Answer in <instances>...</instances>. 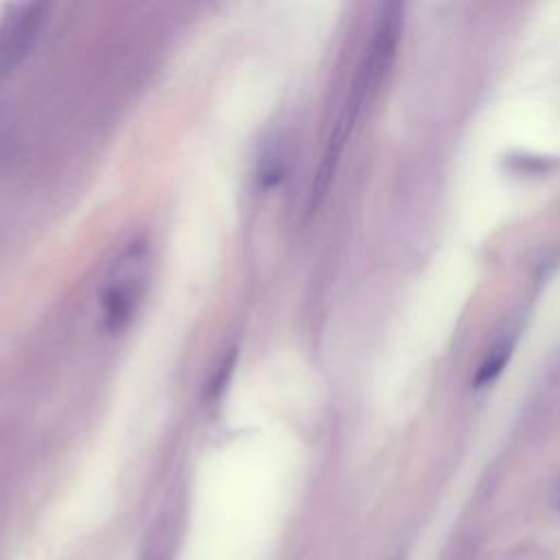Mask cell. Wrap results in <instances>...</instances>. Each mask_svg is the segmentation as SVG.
I'll use <instances>...</instances> for the list:
<instances>
[{
  "label": "cell",
  "mask_w": 560,
  "mask_h": 560,
  "mask_svg": "<svg viewBox=\"0 0 560 560\" xmlns=\"http://www.w3.org/2000/svg\"><path fill=\"white\" fill-rule=\"evenodd\" d=\"M48 15L42 2L11 4L0 20V83L7 81L33 52Z\"/></svg>",
  "instance_id": "1"
},
{
  "label": "cell",
  "mask_w": 560,
  "mask_h": 560,
  "mask_svg": "<svg viewBox=\"0 0 560 560\" xmlns=\"http://www.w3.org/2000/svg\"><path fill=\"white\" fill-rule=\"evenodd\" d=\"M144 262L147 252L140 243H133L118 260L112 280L103 291V315L109 330H120L129 324L144 295Z\"/></svg>",
  "instance_id": "2"
},
{
  "label": "cell",
  "mask_w": 560,
  "mask_h": 560,
  "mask_svg": "<svg viewBox=\"0 0 560 560\" xmlns=\"http://www.w3.org/2000/svg\"><path fill=\"white\" fill-rule=\"evenodd\" d=\"M508 357H510V346H508V343L494 346V348L490 350V354L483 359V363H481V368H479V372H477V376H475V385L481 387V385L490 383L492 378H497L499 372L503 370Z\"/></svg>",
  "instance_id": "3"
},
{
  "label": "cell",
  "mask_w": 560,
  "mask_h": 560,
  "mask_svg": "<svg viewBox=\"0 0 560 560\" xmlns=\"http://www.w3.org/2000/svg\"><path fill=\"white\" fill-rule=\"evenodd\" d=\"M280 177H282V153L278 147H269V151L258 162V179L265 188H269Z\"/></svg>",
  "instance_id": "4"
},
{
  "label": "cell",
  "mask_w": 560,
  "mask_h": 560,
  "mask_svg": "<svg viewBox=\"0 0 560 560\" xmlns=\"http://www.w3.org/2000/svg\"><path fill=\"white\" fill-rule=\"evenodd\" d=\"M558 508H560V499H558Z\"/></svg>",
  "instance_id": "5"
}]
</instances>
